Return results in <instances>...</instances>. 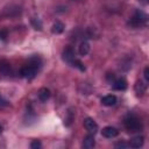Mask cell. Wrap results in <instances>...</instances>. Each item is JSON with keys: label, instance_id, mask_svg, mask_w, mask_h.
<instances>
[{"label": "cell", "instance_id": "4fadbf2b", "mask_svg": "<svg viewBox=\"0 0 149 149\" xmlns=\"http://www.w3.org/2000/svg\"><path fill=\"white\" fill-rule=\"evenodd\" d=\"M0 73H2L5 76H8L10 73V64L5 59L0 61Z\"/></svg>", "mask_w": 149, "mask_h": 149}, {"label": "cell", "instance_id": "8992f818", "mask_svg": "<svg viewBox=\"0 0 149 149\" xmlns=\"http://www.w3.org/2000/svg\"><path fill=\"white\" fill-rule=\"evenodd\" d=\"M62 57H63V59H64L66 63L71 64V62L76 58V55H74L73 49H72L71 47H66V48L63 50V52H62Z\"/></svg>", "mask_w": 149, "mask_h": 149}, {"label": "cell", "instance_id": "484cf974", "mask_svg": "<svg viewBox=\"0 0 149 149\" xmlns=\"http://www.w3.org/2000/svg\"><path fill=\"white\" fill-rule=\"evenodd\" d=\"M73 1H77V0H73Z\"/></svg>", "mask_w": 149, "mask_h": 149}, {"label": "cell", "instance_id": "52a82bcc", "mask_svg": "<svg viewBox=\"0 0 149 149\" xmlns=\"http://www.w3.org/2000/svg\"><path fill=\"white\" fill-rule=\"evenodd\" d=\"M112 84H113V85H112L113 88L116 90V91H123V90L127 88V81H126L123 78L114 79V80L112 81Z\"/></svg>", "mask_w": 149, "mask_h": 149}, {"label": "cell", "instance_id": "7402d4cb", "mask_svg": "<svg viewBox=\"0 0 149 149\" xmlns=\"http://www.w3.org/2000/svg\"><path fill=\"white\" fill-rule=\"evenodd\" d=\"M6 37H7V30H5V29L0 30V38L1 40H6Z\"/></svg>", "mask_w": 149, "mask_h": 149}, {"label": "cell", "instance_id": "d6986e66", "mask_svg": "<svg viewBox=\"0 0 149 149\" xmlns=\"http://www.w3.org/2000/svg\"><path fill=\"white\" fill-rule=\"evenodd\" d=\"M42 147V144H41V142L38 141V140H34V141H31V143H30V148L31 149H40Z\"/></svg>", "mask_w": 149, "mask_h": 149}, {"label": "cell", "instance_id": "603a6c76", "mask_svg": "<svg viewBox=\"0 0 149 149\" xmlns=\"http://www.w3.org/2000/svg\"><path fill=\"white\" fill-rule=\"evenodd\" d=\"M7 105H8V101L5 100V99L0 95V107H5V106H7Z\"/></svg>", "mask_w": 149, "mask_h": 149}, {"label": "cell", "instance_id": "7c38bea8", "mask_svg": "<svg viewBox=\"0 0 149 149\" xmlns=\"http://www.w3.org/2000/svg\"><path fill=\"white\" fill-rule=\"evenodd\" d=\"M78 51L80 56H86L90 52V44L87 41H81L79 47H78Z\"/></svg>", "mask_w": 149, "mask_h": 149}, {"label": "cell", "instance_id": "d4e9b609", "mask_svg": "<svg viewBox=\"0 0 149 149\" xmlns=\"http://www.w3.org/2000/svg\"><path fill=\"white\" fill-rule=\"evenodd\" d=\"M2 132V127H1V125H0V133Z\"/></svg>", "mask_w": 149, "mask_h": 149}, {"label": "cell", "instance_id": "8fae6325", "mask_svg": "<svg viewBox=\"0 0 149 149\" xmlns=\"http://www.w3.org/2000/svg\"><path fill=\"white\" fill-rule=\"evenodd\" d=\"M147 91V84H144L142 80H137L135 84V92L139 97H142Z\"/></svg>", "mask_w": 149, "mask_h": 149}, {"label": "cell", "instance_id": "5b68a950", "mask_svg": "<svg viewBox=\"0 0 149 149\" xmlns=\"http://www.w3.org/2000/svg\"><path fill=\"white\" fill-rule=\"evenodd\" d=\"M101 134H102V136H104V137H107V139H113V137H116V136L119 135V130H118L115 127L107 126V127L102 128Z\"/></svg>", "mask_w": 149, "mask_h": 149}, {"label": "cell", "instance_id": "6da1fadb", "mask_svg": "<svg viewBox=\"0 0 149 149\" xmlns=\"http://www.w3.org/2000/svg\"><path fill=\"white\" fill-rule=\"evenodd\" d=\"M40 65H41V61H40L38 57L31 58L30 63L21 69V71H20L21 77H23L26 79H33L36 76V73H37V70H38Z\"/></svg>", "mask_w": 149, "mask_h": 149}, {"label": "cell", "instance_id": "3957f363", "mask_svg": "<svg viewBox=\"0 0 149 149\" xmlns=\"http://www.w3.org/2000/svg\"><path fill=\"white\" fill-rule=\"evenodd\" d=\"M148 21V16L146 13H143L142 10H135V13L133 14V16L129 19L128 21V26H130L132 28H141L143 26L147 24Z\"/></svg>", "mask_w": 149, "mask_h": 149}, {"label": "cell", "instance_id": "ba28073f", "mask_svg": "<svg viewBox=\"0 0 149 149\" xmlns=\"http://www.w3.org/2000/svg\"><path fill=\"white\" fill-rule=\"evenodd\" d=\"M118 99L114 94H108V95H105L101 98V104L104 106H107V107H111V106H114L116 104Z\"/></svg>", "mask_w": 149, "mask_h": 149}, {"label": "cell", "instance_id": "ffe728a7", "mask_svg": "<svg viewBox=\"0 0 149 149\" xmlns=\"http://www.w3.org/2000/svg\"><path fill=\"white\" fill-rule=\"evenodd\" d=\"M114 147L115 148H127L129 146H128V143H125V142H118V143L114 144Z\"/></svg>", "mask_w": 149, "mask_h": 149}, {"label": "cell", "instance_id": "7a4b0ae2", "mask_svg": "<svg viewBox=\"0 0 149 149\" xmlns=\"http://www.w3.org/2000/svg\"><path fill=\"white\" fill-rule=\"evenodd\" d=\"M123 123H125L126 129L128 132H132V133L140 132L142 129V122H141V120L136 115H134V114H128L125 118Z\"/></svg>", "mask_w": 149, "mask_h": 149}, {"label": "cell", "instance_id": "ac0fdd59", "mask_svg": "<svg viewBox=\"0 0 149 149\" xmlns=\"http://www.w3.org/2000/svg\"><path fill=\"white\" fill-rule=\"evenodd\" d=\"M72 120H73V113L71 111H69L68 112V118H65V120H64V125L65 126H70Z\"/></svg>", "mask_w": 149, "mask_h": 149}, {"label": "cell", "instance_id": "2e32d148", "mask_svg": "<svg viewBox=\"0 0 149 149\" xmlns=\"http://www.w3.org/2000/svg\"><path fill=\"white\" fill-rule=\"evenodd\" d=\"M70 65H72V66H74V68H77L78 70H80V71H85V66H84V64L81 63V61H79V59H77V58H74L72 62H71V64Z\"/></svg>", "mask_w": 149, "mask_h": 149}, {"label": "cell", "instance_id": "30bf717a", "mask_svg": "<svg viewBox=\"0 0 149 149\" xmlns=\"http://www.w3.org/2000/svg\"><path fill=\"white\" fill-rule=\"evenodd\" d=\"M83 148H85V149H91V148H93L94 146H95V140H94V136L93 135H87V136H85V139H84V141H83Z\"/></svg>", "mask_w": 149, "mask_h": 149}, {"label": "cell", "instance_id": "e0dca14e", "mask_svg": "<svg viewBox=\"0 0 149 149\" xmlns=\"http://www.w3.org/2000/svg\"><path fill=\"white\" fill-rule=\"evenodd\" d=\"M30 22H31V24H33V27H34L35 29H37V30H41V29H42V22H41L38 19L33 17V19L30 20Z\"/></svg>", "mask_w": 149, "mask_h": 149}, {"label": "cell", "instance_id": "9c48e42d", "mask_svg": "<svg viewBox=\"0 0 149 149\" xmlns=\"http://www.w3.org/2000/svg\"><path fill=\"white\" fill-rule=\"evenodd\" d=\"M50 95H51L50 90L47 88V87H42V88H40L38 92H37V97H38V99H40L42 102H45L47 100H49Z\"/></svg>", "mask_w": 149, "mask_h": 149}, {"label": "cell", "instance_id": "277c9868", "mask_svg": "<svg viewBox=\"0 0 149 149\" xmlns=\"http://www.w3.org/2000/svg\"><path fill=\"white\" fill-rule=\"evenodd\" d=\"M84 127L90 134H95L98 132V123L92 118H86L84 120Z\"/></svg>", "mask_w": 149, "mask_h": 149}, {"label": "cell", "instance_id": "5bb4252c", "mask_svg": "<svg viewBox=\"0 0 149 149\" xmlns=\"http://www.w3.org/2000/svg\"><path fill=\"white\" fill-rule=\"evenodd\" d=\"M128 146L132 147V148H140V147H142L143 146V137L142 136H135V137H133L129 141Z\"/></svg>", "mask_w": 149, "mask_h": 149}, {"label": "cell", "instance_id": "cb8c5ba5", "mask_svg": "<svg viewBox=\"0 0 149 149\" xmlns=\"http://www.w3.org/2000/svg\"><path fill=\"white\" fill-rule=\"evenodd\" d=\"M140 2L142 5H148V0H140Z\"/></svg>", "mask_w": 149, "mask_h": 149}, {"label": "cell", "instance_id": "9a60e30c", "mask_svg": "<svg viewBox=\"0 0 149 149\" xmlns=\"http://www.w3.org/2000/svg\"><path fill=\"white\" fill-rule=\"evenodd\" d=\"M64 24L61 22V21H56L54 24H52V27H51V33L52 34H56V35H58V34H62L63 31H64Z\"/></svg>", "mask_w": 149, "mask_h": 149}, {"label": "cell", "instance_id": "44dd1931", "mask_svg": "<svg viewBox=\"0 0 149 149\" xmlns=\"http://www.w3.org/2000/svg\"><path fill=\"white\" fill-rule=\"evenodd\" d=\"M143 74H144V79H146V81L148 83V81H149V68H148V66L144 68V73H143Z\"/></svg>", "mask_w": 149, "mask_h": 149}]
</instances>
